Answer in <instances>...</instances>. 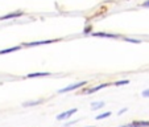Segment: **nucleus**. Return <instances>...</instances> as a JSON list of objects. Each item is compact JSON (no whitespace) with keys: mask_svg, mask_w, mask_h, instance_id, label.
I'll use <instances>...</instances> for the list:
<instances>
[{"mask_svg":"<svg viewBox=\"0 0 149 127\" xmlns=\"http://www.w3.org/2000/svg\"><path fill=\"white\" fill-rule=\"evenodd\" d=\"M87 83L86 81H82V82H78V83H71L69 85V86H66V88H62L58 90L59 94H63V93H69V91H73V90H77V89L82 88V86H84V85Z\"/></svg>","mask_w":149,"mask_h":127,"instance_id":"f257e3e1","label":"nucleus"},{"mask_svg":"<svg viewBox=\"0 0 149 127\" xmlns=\"http://www.w3.org/2000/svg\"><path fill=\"white\" fill-rule=\"evenodd\" d=\"M77 111H78V109H77V107L70 109V110H66V111H63V113H59L58 115L56 116V119H57V121H66V119H69L71 115H74Z\"/></svg>","mask_w":149,"mask_h":127,"instance_id":"f03ea898","label":"nucleus"},{"mask_svg":"<svg viewBox=\"0 0 149 127\" xmlns=\"http://www.w3.org/2000/svg\"><path fill=\"white\" fill-rule=\"evenodd\" d=\"M58 40H42V41H33V42H25L24 46H38V45H46L52 42H57Z\"/></svg>","mask_w":149,"mask_h":127,"instance_id":"7ed1b4c3","label":"nucleus"},{"mask_svg":"<svg viewBox=\"0 0 149 127\" xmlns=\"http://www.w3.org/2000/svg\"><path fill=\"white\" fill-rule=\"evenodd\" d=\"M44 102V99H34V101H26V102H23V107H33V106H38Z\"/></svg>","mask_w":149,"mask_h":127,"instance_id":"20e7f679","label":"nucleus"},{"mask_svg":"<svg viewBox=\"0 0 149 127\" xmlns=\"http://www.w3.org/2000/svg\"><path fill=\"white\" fill-rule=\"evenodd\" d=\"M24 12L19 11V12H13V13H8V15H4V16L0 17V20H8V19H16V17L23 16Z\"/></svg>","mask_w":149,"mask_h":127,"instance_id":"39448f33","label":"nucleus"},{"mask_svg":"<svg viewBox=\"0 0 149 127\" xmlns=\"http://www.w3.org/2000/svg\"><path fill=\"white\" fill-rule=\"evenodd\" d=\"M107 86H110V83H100V85H98V86H94V88L88 89L86 93H87V94H93V93H95V91H99V90H102V89L107 88Z\"/></svg>","mask_w":149,"mask_h":127,"instance_id":"423d86ee","label":"nucleus"},{"mask_svg":"<svg viewBox=\"0 0 149 127\" xmlns=\"http://www.w3.org/2000/svg\"><path fill=\"white\" fill-rule=\"evenodd\" d=\"M52 73H48V72H40V73H29L26 76V78H37V77H48L50 76Z\"/></svg>","mask_w":149,"mask_h":127,"instance_id":"0eeeda50","label":"nucleus"},{"mask_svg":"<svg viewBox=\"0 0 149 127\" xmlns=\"http://www.w3.org/2000/svg\"><path fill=\"white\" fill-rule=\"evenodd\" d=\"M93 36L95 37H110V39H116L119 37L118 34H111V33H104V32H94Z\"/></svg>","mask_w":149,"mask_h":127,"instance_id":"6e6552de","label":"nucleus"},{"mask_svg":"<svg viewBox=\"0 0 149 127\" xmlns=\"http://www.w3.org/2000/svg\"><path fill=\"white\" fill-rule=\"evenodd\" d=\"M132 124L133 127H149V121H135Z\"/></svg>","mask_w":149,"mask_h":127,"instance_id":"1a4fd4ad","label":"nucleus"},{"mask_svg":"<svg viewBox=\"0 0 149 127\" xmlns=\"http://www.w3.org/2000/svg\"><path fill=\"white\" fill-rule=\"evenodd\" d=\"M103 106H104V102L103 101L93 102V103H91V110H98V109H102Z\"/></svg>","mask_w":149,"mask_h":127,"instance_id":"9d476101","label":"nucleus"},{"mask_svg":"<svg viewBox=\"0 0 149 127\" xmlns=\"http://www.w3.org/2000/svg\"><path fill=\"white\" fill-rule=\"evenodd\" d=\"M21 46H13V48H8V49H3L0 51V54H7V53H11V52H15V51H19Z\"/></svg>","mask_w":149,"mask_h":127,"instance_id":"9b49d317","label":"nucleus"},{"mask_svg":"<svg viewBox=\"0 0 149 127\" xmlns=\"http://www.w3.org/2000/svg\"><path fill=\"white\" fill-rule=\"evenodd\" d=\"M111 111H106V113H103V114H100V115H98V116H95V119L96 121H102V119H106V118H108V116H111Z\"/></svg>","mask_w":149,"mask_h":127,"instance_id":"f8f14e48","label":"nucleus"},{"mask_svg":"<svg viewBox=\"0 0 149 127\" xmlns=\"http://www.w3.org/2000/svg\"><path fill=\"white\" fill-rule=\"evenodd\" d=\"M130 83V81H128V79H121V81H116L115 83V86H123V85H128Z\"/></svg>","mask_w":149,"mask_h":127,"instance_id":"ddd939ff","label":"nucleus"},{"mask_svg":"<svg viewBox=\"0 0 149 127\" xmlns=\"http://www.w3.org/2000/svg\"><path fill=\"white\" fill-rule=\"evenodd\" d=\"M124 40H125L127 42H132V44H141V42H143L141 40H136V39H127V37H125Z\"/></svg>","mask_w":149,"mask_h":127,"instance_id":"4468645a","label":"nucleus"},{"mask_svg":"<svg viewBox=\"0 0 149 127\" xmlns=\"http://www.w3.org/2000/svg\"><path fill=\"white\" fill-rule=\"evenodd\" d=\"M141 95H143L144 98H149V89H145V90L141 93Z\"/></svg>","mask_w":149,"mask_h":127,"instance_id":"2eb2a0df","label":"nucleus"},{"mask_svg":"<svg viewBox=\"0 0 149 127\" xmlns=\"http://www.w3.org/2000/svg\"><path fill=\"white\" fill-rule=\"evenodd\" d=\"M90 31H91V27H87V28H84L83 33H90Z\"/></svg>","mask_w":149,"mask_h":127,"instance_id":"dca6fc26","label":"nucleus"},{"mask_svg":"<svg viewBox=\"0 0 149 127\" xmlns=\"http://www.w3.org/2000/svg\"><path fill=\"white\" fill-rule=\"evenodd\" d=\"M143 7H149V0H146V1H144V3H143Z\"/></svg>","mask_w":149,"mask_h":127,"instance_id":"f3484780","label":"nucleus"},{"mask_svg":"<svg viewBox=\"0 0 149 127\" xmlns=\"http://www.w3.org/2000/svg\"><path fill=\"white\" fill-rule=\"evenodd\" d=\"M120 127H133V124L130 123V124H124V126H120Z\"/></svg>","mask_w":149,"mask_h":127,"instance_id":"a211bd4d","label":"nucleus"},{"mask_svg":"<svg viewBox=\"0 0 149 127\" xmlns=\"http://www.w3.org/2000/svg\"><path fill=\"white\" fill-rule=\"evenodd\" d=\"M125 111H127V107L125 109H121V110L119 111V114H123V113H125Z\"/></svg>","mask_w":149,"mask_h":127,"instance_id":"6ab92c4d","label":"nucleus"}]
</instances>
